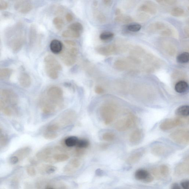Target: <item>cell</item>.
<instances>
[{
  "instance_id": "30",
  "label": "cell",
  "mask_w": 189,
  "mask_h": 189,
  "mask_svg": "<svg viewBox=\"0 0 189 189\" xmlns=\"http://www.w3.org/2000/svg\"><path fill=\"white\" fill-rule=\"evenodd\" d=\"M90 142L86 139H79L78 142L76 145V148L85 149L90 146Z\"/></svg>"
},
{
  "instance_id": "15",
  "label": "cell",
  "mask_w": 189,
  "mask_h": 189,
  "mask_svg": "<svg viewBox=\"0 0 189 189\" xmlns=\"http://www.w3.org/2000/svg\"><path fill=\"white\" fill-rule=\"evenodd\" d=\"M24 39L22 35H19L14 38L12 41V49L14 53H17L19 51L24 44Z\"/></svg>"
},
{
  "instance_id": "8",
  "label": "cell",
  "mask_w": 189,
  "mask_h": 189,
  "mask_svg": "<svg viewBox=\"0 0 189 189\" xmlns=\"http://www.w3.org/2000/svg\"><path fill=\"white\" fill-rule=\"evenodd\" d=\"M185 118L178 117L165 120L162 122L160 128L163 131L170 130L186 123Z\"/></svg>"
},
{
  "instance_id": "20",
  "label": "cell",
  "mask_w": 189,
  "mask_h": 189,
  "mask_svg": "<svg viewBox=\"0 0 189 189\" xmlns=\"http://www.w3.org/2000/svg\"><path fill=\"white\" fill-rule=\"evenodd\" d=\"M188 84L186 81L181 80L176 83L175 90L176 92L179 93H185L188 90Z\"/></svg>"
},
{
  "instance_id": "39",
  "label": "cell",
  "mask_w": 189,
  "mask_h": 189,
  "mask_svg": "<svg viewBox=\"0 0 189 189\" xmlns=\"http://www.w3.org/2000/svg\"><path fill=\"white\" fill-rule=\"evenodd\" d=\"M43 136L46 139L51 140L56 138L58 136V134L57 133L45 131L44 132Z\"/></svg>"
},
{
  "instance_id": "28",
  "label": "cell",
  "mask_w": 189,
  "mask_h": 189,
  "mask_svg": "<svg viewBox=\"0 0 189 189\" xmlns=\"http://www.w3.org/2000/svg\"><path fill=\"white\" fill-rule=\"evenodd\" d=\"M62 36L64 37H71L73 38H78L80 36V33L73 30L68 29L64 31L62 33Z\"/></svg>"
},
{
  "instance_id": "53",
  "label": "cell",
  "mask_w": 189,
  "mask_h": 189,
  "mask_svg": "<svg viewBox=\"0 0 189 189\" xmlns=\"http://www.w3.org/2000/svg\"><path fill=\"white\" fill-rule=\"evenodd\" d=\"M157 2L160 3H165L172 5L175 4L176 1H158Z\"/></svg>"
},
{
  "instance_id": "60",
  "label": "cell",
  "mask_w": 189,
  "mask_h": 189,
  "mask_svg": "<svg viewBox=\"0 0 189 189\" xmlns=\"http://www.w3.org/2000/svg\"><path fill=\"white\" fill-rule=\"evenodd\" d=\"M185 33H186V34L189 36V28L188 27H186L185 29H184Z\"/></svg>"
},
{
  "instance_id": "25",
  "label": "cell",
  "mask_w": 189,
  "mask_h": 189,
  "mask_svg": "<svg viewBox=\"0 0 189 189\" xmlns=\"http://www.w3.org/2000/svg\"><path fill=\"white\" fill-rule=\"evenodd\" d=\"M1 90L0 89V110L3 113L8 116L12 115V111L9 107L4 102L1 96Z\"/></svg>"
},
{
  "instance_id": "13",
  "label": "cell",
  "mask_w": 189,
  "mask_h": 189,
  "mask_svg": "<svg viewBox=\"0 0 189 189\" xmlns=\"http://www.w3.org/2000/svg\"><path fill=\"white\" fill-rule=\"evenodd\" d=\"M189 158H186L184 162L180 163L176 168L175 173L178 176L188 174L189 173Z\"/></svg>"
},
{
  "instance_id": "58",
  "label": "cell",
  "mask_w": 189,
  "mask_h": 189,
  "mask_svg": "<svg viewBox=\"0 0 189 189\" xmlns=\"http://www.w3.org/2000/svg\"><path fill=\"white\" fill-rule=\"evenodd\" d=\"M170 33L171 32H170L169 30H167L166 31H164L162 33V34L165 35H169L170 34Z\"/></svg>"
},
{
  "instance_id": "55",
  "label": "cell",
  "mask_w": 189,
  "mask_h": 189,
  "mask_svg": "<svg viewBox=\"0 0 189 189\" xmlns=\"http://www.w3.org/2000/svg\"><path fill=\"white\" fill-rule=\"evenodd\" d=\"M66 18L68 22H71L73 19V17L71 14L68 13L66 16Z\"/></svg>"
},
{
  "instance_id": "29",
  "label": "cell",
  "mask_w": 189,
  "mask_h": 189,
  "mask_svg": "<svg viewBox=\"0 0 189 189\" xmlns=\"http://www.w3.org/2000/svg\"><path fill=\"white\" fill-rule=\"evenodd\" d=\"M46 73L49 78L53 80H56L59 77V73L57 70L45 66Z\"/></svg>"
},
{
  "instance_id": "14",
  "label": "cell",
  "mask_w": 189,
  "mask_h": 189,
  "mask_svg": "<svg viewBox=\"0 0 189 189\" xmlns=\"http://www.w3.org/2000/svg\"><path fill=\"white\" fill-rule=\"evenodd\" d=\"M96 50L100 55L104 56H108L115 52L116 47L114 45H111L97 47Z\"/></svg>"
},
{
  "instance_id": "43",
  "label": "cell",
  "mask_w": 189,
  "mask_h": 189,
  "mask_svg": "<svg viewBox=\"0 0 189 189\" xmlns=\"http://www.w3.org/2000/svg\"><path fill=\"white\" fill-rule=\"evenodd\" d=\"M81 161L77 159H72L69 162L70 167L74 169H77L81 165Z\"/></svg>"
},
{
  "instance_id": "2",
  "label": "cell",
  "mask_w": 189,
  "mask_h": 189,
  "mask_svg": "<svg viewBox=\"0 0 189 189\" xmlns=\"http://www.w3.org/2000/svg\"><path fill=\"white\" fill-rule=\"evenodd\" d=\"M43 98L48 102L60 109L63 106V92L60 87L56 86L50 87Z\"/></svg>"
},
{
  "instance_id": "57",
  "label": "cell",
  "mask_w": 189,
  "mask_h": 189,
  "mask_svg": "<svg viewBox=\"0 0 189 189\" xmlns=\"http://www.w3.org/2000/svg\"><path fill=\"white\" fill-rule=\"evenodd\" d=\"M103 3L106 6H109L111 5L112 3V1L110 0H104L103 1Z\"/></svg>"
},
{
  "instance_id": "46",
  "label": "cell",
  "mask_w": 189,
  "mask_h": 189,
  "mask_svg": "<svg viewBox=\"0 0 189 189\" xmlns=\"http://www.w3.org/2000/svg\"><path fill=\"white\" fill-rule=\"evenodd\" d=\"M27 172L29 175L31 176H34L36 174V170L34 168L32 165L28 166L27 168Z\"/></svg>"
},
{
  "instance_id": "56",
  "label": "cell",
  "mask_w": 189,
  "mask_h": 189,
  "mask_svg": "<svg viewBox=\"0 0 189 189\" xmlns=\"http://www.w3.org/2000/svg\"><path fill=\"white\" fill-rule=\"evenodd\" d=\"M171 189H181L180 187L177 184L174 183L171 186Z\"/></svg>"
},
{
  "instance_id": "51",
  "label": "cell",
  "mask_w": 189,
  "mask_h": 189,
  "mask_svg": "<svg viewBox=\"0 0 189 189\" xmlns=\"http://www.w3.org/2000/svg\"><path fill=\"white\" fill-rule=\"evenodd\" d=\"M151 173L155 177L157 178H160V174L159 170H158L156 168H154L151 170Z\"/></svg>"
},
{
  "instance_id": "49",
  "label": "cell",
  "mask_w": 189,
  "mask_h": 189,
  "mask_svg": "<svg viewBox=\"0 0 189 189\" xmlns=\"http://www.w3.org/2000/svg\"><path fill=\"white\" fill-rule=\"evenodd\" d=\"M95 92L97 94H102L105 92L104 90L101 86H97L95 87Z\"/></svg>"
},
{
  "instance_id": "22",
  "label": "cell",
  "mask_w": 189,
  "mask_h": 189,
  "mask_svg": "<svg viewBox=\"0 0 189 189\" xmlns=\"http://www.w3.org/2000/svg\"><path fill=\"white\" fill-rule=\"evenodd\" d=\"M31 149L30 147H23L18 150L16 151L14 155L17 157L19 160L28 156L31 152Z\"/></svg>"
},
{
  "instance_id": "24",
  "label": "cell",
  "mask_w": 189,
  "mask_h": 189,
  "mask_svg": "<svg viewBox=\"0 0 189 189\" xmlns=\"http://www.w3.org/2000/svg\"><path fill=\"white\" fill-rule=\"evenodd\" d=\"M52 149L50 147H47L39 151L36 154V157L39 160H44L51 154Z\"/></svg>"
},
{
  "instance_id": "16",
  "label": "cell",
  "mask_w": 189,
  "mask_h": 189,
  "mask_svg": "<svg viewBox=\"0 0 189 189\" xmlns=\"http://www.w3.org/2000/svg\"><path fill=\"white\" fill-rule=\"evenodd\" d=\"M144 153V151L141 150L133 153L126 160V163L129 165H133L138 162L142 158Z\"/></svg>"
},
{
  "instance_id": "33",
  "label": "cell",
  "mask_w": 189,
  "mask_h": 189,
  "mask_svg": "<svg viewBox=\"0 0 189 189\" xmlns=\"http://www.w3.org/2000/svg\"><path fill=\"white\" fill-rule=\"evenodd\" d=\"M68 29L80 33L83 30L82 25L79 22L74 23L68 26Z\"/></svg>"
},
{
  "instance_id": "5",
  "label": "cell",
  "mask_w": 189,
  "mask_h": 189,
  "mask_svg": "<svg viewBox=\"0 0 189 189\" xmlns=\"http://www.w3.org/2000/svg\"><path fill=\"white\" fill-rule=\"evenodd\" d=\"M76 117V112L70 109L64 112L58 118L57 120L55 121L60 128L70 125L75 121Z\"/></svg>"
},
{
  "instance_id": "59",
  "label": "cell",
  "mask_w": 189,
  "mask_h": 189,
  "mask_svg": "<svg viewBox=\"0 0 189 189\" xmlns=\"http://www.w3.org/2000/svg\"><path fill=\"white\" fill-rule=\"evenodd\" d=\"M5 134H4L3 129L0 128V139L3 137Z\"/></svg>"
},
{
  "instance_id": "42",
  "label": "cell",
  "mask_w": 189,
  "mask_h": 189,
  "mask_svg": "<svg viewBox=\"0 0 189 189\" xmlns=\"http://www.w3.org/2000/svg\"><path fill=\"white\" fill-rule=\"evenodd\" d=\"M36 34V29L34 26H31L30 30V43L31 45H33L34 42L35 36Z\"/></svg>"
},
{
  "instance_id": "62",
  "label": "cell",
  "mask_w": 189,
  "mask_h": 189,
  "mask_svg": "<svg viewBox=\"0 0 189 189\" xmlns=\"http://www.w3.org/2000/svg\"><path fill=\"white\" fill-rule=\"evenodd\" d=\"M120 13V10L119 9H118L116 10V15H118Z\"/></svg>"
},
{
  "instance_id": "44",
  "label": "cell",
  "mask_w": 189,
  "mask_h": 189,
  "mask_svg": "<svg viewBox=\"0 0 189 189\" xmlns=\"http://www.w3.org/2000/svg\"><path fill=\"white\" fill-rule=\"evenodd\" d=\"M115 20L117 22H129L131 21L132 18L129 16H118L116 18Z\"/></svg>"
},
{
  "instance_id": "23",
  "label": "cell",
  "mask_w": 189,
  "mask_h": 189,
  "mask_svg": "<svg viewBox=\"0 0 189 189\" xmlns=\"http://www.w3.org/2000/svg\"><path fill=\"white\" fill-rule=\"evenodd\" d=\"M176 114L178 117L186 118L189 115V107L188 105H183L178 108Z\"/></svg>"
},
{
  "instance_id": "41",
  "label": "cell",
  "mask_w": 189,
  "mask_h": 189,
  "mask_svg": "<svg viewBox=\"0 0 189 189\" xmlns=\"http://www.w3.org/2000/svg\"><path fill=\"white\" fill-rule=\"evenodd\" d=\"M141 28L142 26L141 25L138 24H130L128 27V30L133 32H138L141 29Z\"/></svg>"
},
{
  "instance_id": "3",
  "label": "cell",
  "mask_w": 189,
  "mask_h": 189,
  "mask_svg": "<svg viewBox=\"0 0 189 189\" xmlns=\"http://www.w3.org/2000/svg\"><path fill=\"white\" fill-rule=\"evenodd\" d=\"M138 122L136 116L129 113L122 117L115 124L116 129L119 132H124L135 126Z\"/></svg>"
},
{
  "instance_id": "34",
  "label": "cell",
  "mask_w": 189,
  "mask_h": 189,
  "mask_svg": "<svg viewBox=\"0 0 189 189\" xmlns=\"http://www.w3.org/2000/svg\"><path fill=\"white\" fill-rule=\"evenodd\" d=\"M93 14L95 18L101 23H104L106 21V18L104 14L102 12L97 11V10H95Z\"/></svg>"
},
{
  "instance_id": "37",
  "label": "cell",
  "mask_w": 189,
  "mask_h": 189,
  "mask_svg": "<svg viewBox=\"0 0 189 189\" xmlns=\"http://www.w3.org/2000/svg\"><path fill=\"white\" fill-rule=\"evenodd\" d=\"M153 5L150 4H149V5H144L141 6L140 7V10L143 11L149 12L150 13L154 14L156 12L154 8L153 7Z\"/></svg>"
},
{
  "instance_id": "26",
  "label": "cell",
  "mask_w": 189,
  "mask_h": 189,
  "mask_svg": "<svg viewBox=\"0 0 189 189\" xmlns=\"http://www.w3.org/2000/svg\"><path fill=\"white\" fill-rule=\"evenodd\" d=\"M12 74V70L9 68H0V80H7Z\"/></svg>"
},
{
  "instance_id": "27",
  "label": "cell",
  "mask_w": 189,
  "mask_h": 189,
  "mask_svg": "<svg viewBox=\"0 0 189 189\" xmlns=\"http://www.w3.org/2000/svg\"><path fill=\"white\" fill-rule=\"evenodd\" d=\"M55 162H61L69 159V155L64 153L55 154L52 156Z\"/></svg>"
},
{
  "instance_id": "54",
  "label": "cell",
  "mask_w": 189,
  "mask_h": 189,
  "mask_svg": "<svg viewBox=\"0 0 189 189\" xmlns=\"http://www.w3.org/2000/svg\"><path fill=\"white\" fill-rule=\"evenodd\" d=\"M66 44L71 46H75L76 43L75 41L71 40H66L64 41Z\"/></svg>"
},
{
  "instance_id": "40",
  "label": "cell",
  "mask_w": 189,
  "mask_h": 189,
  "mask_svg": "<svg viewBox=\"0 0 189 189\" xmlns=\"http://www.w3.org/2000/svg\"><path fill=\"white\" fill-rule=\"evenodd\" d=\"M184 13V11L181 8L176 7L174 8L171 10V14L172 16L175 17L182 16Z\"/></svg>"
},
{
  "instance_id": "19",
  "label": "cell",
  "mask_w": 189,
  "mask_h": 189,
  "mask_svg": "<svg viewBox=\"0 0 189 189\" xmlns=\"http://www.w3.org/2000/svg\"><path fill=\"white\" fill-rule=\"evenodd\" d=\"M167 151V147L160 144L155 145L151 149V152L154 155L159 157L165 155Z\"/></svg>"
},
{
  "instance_id": "45",
  "label": "cell",
  "mask_w": 189,
  "mask_h": 189,
  "mask_svg": "<svg viewBox=\"0 0 189 189\" xmlns=\"http://www.w3.org/2000/svg\"><path fill=\"white\" fill-rule=\"evenodd\" d=\"M45 169V173L48 174L54 173L57 170V168L55 166L51 165H47Z\"/></svg>"
},
{
  "instance_id": "36",
  "label": "cell",
  "mask_w": 189,
  "mask_h": 189,
  "mask_svg": "<svg viewBox=\"0 0 189 189\" xmlns=\"http://www.w3.org/2000/svg\"><path fill=\"white\" fill-rule=\"evenodd\" d=\"M114 36L113 33L109 32H103L100 35L99 38L102 41H107L113 39Z\"/></svg>"
},
{
  "instance_id": "35",
  "label": "cell",
  "mask_w": 189,
  "mask_h": 189,
  "mask_svg": "<svg viewBox=\"0 0 189 189\" xmlns=\"http://www.w3.org/2000/svg\"><path fill=\"white\" fill-rule=\"evenodd\" d=\"M53 23L57 30H60L63 28L64 22L61 18L57 17L54 18Z\"/></svg>"
},
{
  "instance_id": "11",
  "label": "cell",
  "mask_w": 189,
  "mask_h": 189,
  "mask_svg": "<svg viewBox=\"0 0 189 189\" xmlns=\"http://www.w3.org/2000/svg\"><path fill=\"white\" fill-rule=\"evenodd\" d=\"M134 177L138 180L146 182H151L153 181L154 178L147 170L139 169L135 173Z\"/></svg>"
},
{
  "instance_id": "61",
  "label": "cell",
  "mask_w": 189,
  "mask_h": 189,
  "mask_svg": "<svg viewBox=\"0 0 189 189\" xmlns=\"http://www.w3.org/2000/svg\"><path fill=\"white\" fill-rule=\"evenodd\" d=\"M108 147V144H103L101 146L102 148L104 149H107Z\"/></svg>"
},
{
  "instance_id": "48",
  "label": "cell",
  "mask_w": 189,
  "mask_h": 189,
  "mask_svg": "<svg viewBox=\"0 0 189 189\" xmlns=\"http://www.w3.org/2000/svg\"><path fill=\"white\" fill-rule=\"evenodd\" d=\"M8 3L7 1L0 0V10L7 9L8 7Z\"/></svg>"
},
{
  "instance_id": "52",
  "label": "cell",
  "mask_w": 189,
  "mask_h": 189,
  "mask_svg": "<svg viewBox=\"0 0 189 189\" xmlns=\"http://www.w3.org/2000/svg\"><path fill=\"white\" fill-rule=\"evenodd\" d=\"M181 186L184 189H189V182L188 180L184 181L181 183Z\"/></svg>"
},
{
  "instance_id": "18",
  "label": "cell",
  "mask_w": 189,
  "mask_h": 189,
  "mask_svg": "<svg viewBox=\"0 0 189 189\" xmlns=\"http://www.w3.org/2000/svg\"><path fill=\"white\" fill-rule=\"evenodd\" d=\"M20 86L24 88L29 87L32 84V79L28 74L22 73L20 75L18 78Z\"/></svg>"
},
{
  "instance_id": "7",
  "label": "cell",
  "mask_w": 189,
  "mask_h": 189,
  "mask_svg": "<svg viewBox=\"0 0 189 189\" xmlns=\"http://www.w3.org/2000/svg\"><path fill=\"white\" fill-rule=\"evenodd\" d=\"M78 54V50L76 47L68 49L62 54L61 56L62 61L66 66L73 65L76 63Z\"/></svg>"
},
{
  "instance_id": "1",
  "label": "cell",
  "mask_w": 189,
  "mask_h": 189,
  "mask_svg": "<svg viewBox=\"0 0 189 189\" xmlns=\"http://www.w3.org/2000/svg\"><path fill=\"white\" fill-rule=\"evenodd\" d=\"M118 112V107L113 102H106L101 105L99 113L102 119L106 125L111 124L114 121Z\"/></svg>"
},
{
  "instance_id": "63",
  "label": "cell",
  "mask_w": 189,
  "mask_h": 189,
  "mask_svg": "<svg viewBox=\"0 0 189 189\" xmlns=\"http://www.w3.org/2000/svg\"><path fill=\"white\" fill-rule=\"evenodd\" d=\"M47 189H53L52 188H48Z\"/></svg>"
},
{
  "instance_id": "50",
  "label": "cell",
  "mask_w": 189,
  "mask_h": 189,
  "mask_svg": "<svg viewBox=\"0 0 189 189\" xmlns=\"http://www.w3.org/2000/svg\"><path fill=\"white\" fill-rule=\"evenodd\" d=\"M19 161V160L18 158L14 155L11 157L10 159V162L12 165H15L18 163Z\"/></svg>"
},
{
  "instance_id": "17",
  "label": "cell",
  "mask_w": 189,
  "mask_h": 189,
  "mask_svg": "<svg viewBox=\"0 0 189 189\" xmlns=\"http://www.w3.org/2000/svg\"><path fill=\"white\" fill-rule=\"evenodd\" d=\"M63 43L57 39H54L52 40L50 45V49L55 54L61 53L63 50Z\"/></svg>"
},
{
  "instance_id": "31",
  "label": "cell",
  "mask_w": 189,
  "mask_h": 189,
  "mask_svg": "<svg viewBox=\"0 0 189 189\" xmlns=\"http://www.w3.org/2000/svg\"><path fill=\"white\" fill-rule=\"evenodd\" d=\"M116 135L113 132H105L103 134L102 139L106 142H111L115 140Z\"/></svg>"
},
{
  "instance_id": "4",
  "label": "cell",
  "mask_w": 189,
  "mask_h": 189,
  "mask_svg": "<svg viewBox=\"0 0 189 189\" xmlns=\"http://www.w3.org/2000/svg\"><path fill=\"white\" fill-rule=\"evenodd\" d=\"M170 138L174 142L181 145H187L189 143V131L187 129H180L170 134Z\"/></svg>"
},
{
  "instance_id": "21",
  "label": "cell",
  "mask_w": 189,
  "mask_h": 189,
  "mask_svg": "<svg viewBox=\"0 0 189 189\" xmlns=\"http://www.w3.org/2000/svg\"><path fill=\"white\" fill-rule=\"evenodd\" d=\"M79 139L76 136H70L67 137L63 141L64 146L67 147L71 148L76 147L77 143Z\"/></svg>"
},
{
  "instance_id": "12",
  "label": "cell",
  "mask_w": 189,
  "mask_h": 189,
  "mask_svg": "<svg viewBox=\"0 0 189 189\" xmlns=\"http://www.w3.org/2000/svg\"><path fill=\"white\" fill-rule=\"evenodd\" d=\"M143 137V133L142 129H137L130 134L129 141L131 144L133 145L139 144L141 142Z\"/></svg>"
},
{
  "instance_id": "38",
  "label": "cell",
  "mask_w": 189,
  "mask_h": 189,
  "mask_svg": "<svg viewBox=\"0 0 189 189\" xmlns=\"http://www.w3.org/2000/svg\"><path fill=\"white\" fill-rule=\"evenodd\" d=\"M159 171L161 176L166 177L169 175L170 170L167 165H162L160 167Z\"/></svg>"
},
{
  "instance_id": "9",
  "label": "cell",
  "mask_w": 189,
  "mask_h": 189,
  "mask_svg": "<svg viewBox=\"0 0 189 189\" xmlns=\"http://www.w3.org/2000/svg\"><path fill=\"white\" fill-rule=\"evenodd\" d=\"M33 7L32 3L27 1H17L14 4V9L19 13L24 14L30 12Z\"/></svg>"
},
{
  "instance_id": "10",
  "label": "cell",
  "mask_w": 189,
  "mask_h": 189,
  "mask_svg": "<svg viewBox=\"0 0 189 189\" xmlns=\"http://www.w3.org/2000/svg\"><path fill=\"white\" fill-rule=\"evenodd\" d=\"M44 63L45 66L53 68L60 71L62 70V66L58 60L51 55H47L44 59Z\"/></svg>"
},
{
  "instance_id": "6",
  "label": "cell",
  "mask_w": 189,
  "mask_h": 189,
  "mask_svg": "<svg viewBox=\"0 0 189 189\" xmlns=\"http://www.w3.org/2000/svg\"><path fill=\"white\" fill-rule=\"evenodd\" d=\"M1 96L4 102L8 107L15 108L18 105V95L13 91L9 89H2Z\"/></svg>"
},
{
  "instance_id": "32",
  "label": "cell",
  "mask_w": 189,
  "mask_h": 189,
  "mask_svg": "<svg viewBox=\"0 0 189 189\" xmlns=\"http://www.w3.org/2000/svg\"><path fill=\"white\" fill-rule=\"evenodd\" d=\"M177 61L181 64L188 63L189 61V55L188 52H184L180 54L177 57Z\"/></svg>"
},
{
  "instance_id": "47",
  "label": "cell",
  "mask_w": 189,
  "mask_h": 189,
  "mask_svg": "<svg viewBox=\"0 0 189 189\" xmlns=\"http://www.w3.org/2000/svg\"><path fill=\"white\" fill-rule=\"evenodd\" d=\"M85 149L76 148L74 151V155L77 157H80L84 155L85 153Z\"/></svg>"
}]
</instances>
